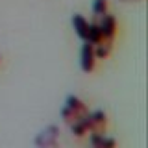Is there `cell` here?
Instances as JSON below:
<instances>
[{
	"label": "cell",
	"mask_w": 148,
	"mask_h": 148,
	"mask_svg": "<svg viewBox=\"0 0 148 148\" xmlns=\"http://www.w3.org/2000/svg\"><path fill=\"white\" fill-rule=\"evenodd\" d=\"M87 43L91 45H98L104 41V35H102V30L98 28V24H89V32H87Z\"/></svg>",
	"instance_id": "cell-10"
},
{
	"label": "cell",
	"mask_w": 148,
	"mask_h": 148,
	"mask_svg": "<svg viewBox=\"0 0 148 148\" xmlns=\"http://www.w3.org/2000/svg\"><path fill=\"white\" fill-rule=\"evenodd\" d=\"M122 4H137V2H143V0H119Z\"/></svg>",
	"instance_id": "cell-13"
},
{
	"label": "cell",
	"mask_w": 148,
	"mask_h": 148,
	"mask_svg": "<svg viewBox=\"0 0 148 148\" xmlns=\"http://www.w3.org/2000/svg\"><path fill=\"white\" fill-rule=\"evenodd\" d=\"M95 46H96V48H92V50H95V58L96 59H106L109 56L111 48H113V41L106 39V41H102V43L95 45Z\"/></svg>",
	"instance_id": "cell-8"
},
{
	"label": "cell",
	"mask_w": 148,
	"mask_h": 148,
	"mask_svg": "<svg viewBox=\"0 0 148 148\" xmlns=\"http://www.w3.org/2000/svg\"><path fill=\"white\" fill-rule=\"evenodd\" d=\"M72 26H74V32H76V35L80 37V39L85 41V39H87V32H89V22L85 21V17L80 15V13L72 15Z\"/></svg>",
	"instance_id": "cell-6"
},
{
	"label": "cell",
	"mask_w": 148,
	"mask_h": 148,
	"mask_svg": "<svg viewBox=\"0 0 148 148\" xmlns=\"http://www.w3.org/2000/svg\"><path fill=\"white\" fill-rule=\"evenodd\" d=\"M108 11V0H92V13L102 17Z\"/></svg>",
	"instance_id": "cell-11"
},
{
	"label": "cell",
	"mask_w": 148,
	"mask_h": 148,
	"mask_svg": "<svg viewBox=\"0 0 148 148\" xmlns=\"http://www.w3.org/2000/svg\"><path fill=\"white\" fill-rule=\"evenodd\" d=\"M58 135H59V128H58V126H48V128H45L43 132H41L39 135L35 137V146L41 148V146L48 145V143L58 141Z\"/></svg>",
	"instance_id": "cell-4"
},
{
	"label": "cell",
	"mask_w": 148,
	"mask_h": 148,
	"mask_svg": "<svg viewBox=\"0 0 148 148\" xmlns=\"http://www.w3.org/2000/svg\"><path fill=\"white\" fill-rule=\"evenodd\" d=\"M87 124H89V130L100 133L102 128L106 126V113L102 109L92 111V113H87Z\"/></svg>",
	"instance_id": "cell-5"
},
{
	"label": "cell",
	"mask_w": 148,
	"mask_h": 148,
	"mask_svg": "<svg viewBox=\"0 0 148 148\" xmlns=\"http://www.w3.org/2000/svg\"><path fill=\"white\" fill-rule=\"evenodd\" d=\"M92 148H117V141L113 137H106L104 133H92L91 135Z\"/></svg>",
	"instance_id": "cell-7"
},
{
	"label": "cell",
	"mask_w": 148,
	"mask_h": 148,
	"mask_svg": "<svg viewBox=\"0 0 148 148\" xmlns=\"http://www.w3.org/2000/svg\"><path fill=\"white\" fill-rule=\"evenodd\" d=\"M92 48H95V45H91V43L85 41V45L82 46V54H80V67H82V71L87 72V74L95 69V61H96L95 50Z\"/></svg>",
	"instance_id": "cell-2"
},
{
	"label": "cell",
	"mask_w": 148,
	"mask_h": 148,
	"mask_svg": "<svg viewBox=\"0 0 148 148\" xmlns=\"http://www.w3.org/2000/svg\"><path fill=\"white\" fill-rule=\"evenodd\" d=\"M41 148H59V145H58V141H54V143H48V145L41 146Z\"/></svg>",
	"instance_id": "cell-12"
},
{
	"label": "cell",
	"mask_w": 148,
	"mask_h": 148,
	"mask_svg": "<svg viewBox=\"0 0 148 148\" xmlns=\"http://www.w3.org/2000/svg\"><path fill=\"white\" fill-rule=\"evenodd\" d=\"M83 115H87V106L78 96L71 95L67 98V102H65V108L61 109V119L65 122H74V120H78Z\"/></svg>",
	"instance_id": "cell-1"
},
{
	"label": "cell",
	"mask_w": 148,
	"mask_h": 148,
	"mask_svg": "<svg viewBox=\"0 0 148 148\" xmlns=\"http://www.w3.org/2000/svg\"><path fill=\"white\" fill-rule=\"evenodd\" d=\"M71 130H72V133H74L76 137L85 135V133L89 132V124H87V115H83V117H80L78 120H74Z\"/></svg>",
	"instance_id": "cell-9"
},
{
	"label": "cell",
	"mask_w": 148,
	"mask_h": 148,
	"mask_svg": "<svg viewBox=\"0 0 148 148\" xmlns=\"http://www.w3.org/2000/svg\"><path fill=\"white\" fill-rule=\"evenodd\" d=\"M98 28L102 30V35H104V39H109L113 41L115 34H117V18H115L113 15H108V13H104L102 15V21Z\"/></svg>",
	"instance_id": "cell-3"
}]
</instances>
